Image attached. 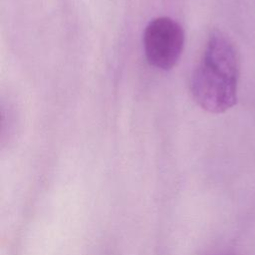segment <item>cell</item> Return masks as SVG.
Segmentation results:
<instances>
[{
  "mask_svg": "<svg viewBox=\"0 0 255 255\" xmlns=\"http://www.w3.org/2000/svg\"><path fill=\"white\" fill-rule=\"evenodd\" d=\"M239 78L240 56L235 44L225 33L212 31L191 75L193 100L206 112L224 113L237 102Z\"/></svg>",
  "mask_w": 255,
  "mask_h": 255,
  "instance_id": "cell-1",
  "label": "cell"
},
{
  "mask_svg": "<svg viewBox=\"0 0 255 255\" xmlns=\"http://www.w3.org/2000/svg\"><path fill=\"white\" fill-rule=\"evenodd\" d=\"M184 45L181 25L169 17H157L144 29L143 48L147 62L160 70H170L179 61Z\"/></svg>",
  "mask_w": 255,
  "mask_h": 255,
  "instance_id": "cell-2",
  "label": "cell"
},
{
  "mask_svg": "<svg viewBox=\"0 0 255 255\" xmlns=\"http://www.w3.org/2000/svg\"><path fill=\"white\" fill-rule=\"evenodd\" d=\"M220 255H230V254H220Z\"/></svg>",
  "mask_w": 255,
  "mask_h": 255,
  "instance_id": "cell-3",
  "label": "cell"
}]
</instances>
